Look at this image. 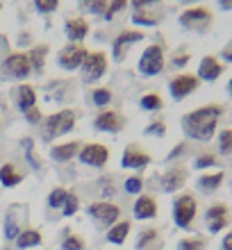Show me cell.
Masks as SVG:
<instances>
[{"label": "cell", "instance_id": "6da1fadb", "mask_svg": "<svg viewBox=\"0 0 232 250\" xmlns=\"http://www.w3.org/2000/svg\"><path fill=\"white\" fill-rule=\"evenodd\" d=\"M223 116V105H203L182 116V132L193 141H210L216 134L219 121Z\"/></svg>", "mask_w": 232, "mask_h": 250}, {"label": "cell", "instance_id": "7a4b0ae2", "mask_svg": "<svg viewBox=\"0 0 232 250\" xmlns=\"http://www.w3.org/2000/svg\"><path fill=\"white\" fill-rule=\"evenodd\" d=\"M198 214V200L191 196V193H180L173 200V223L182 228V230H189L193 223V218Z\"/></svg>", "mask_w": 232, "mask_h": 250}, {"label": "cell", "instance_id": "3957f363", "mask_svg": "<svg viewBox=\"0 0 232 250\" xmlns=\"http://www.w3.org/2000/svg\"><path fill=\"white\" fill-rule=\"evenodd\" d=\"M75 127V112L73 109H62L57 114H50L46 119V125H43V139L50 141V139L64 137Z\"/></svg>", "mask_w": 232, "mask_h": 250}, {"label": "cell", "instance_id": "277c9868", "mask_svg": "<svg viewBox=\"0 0 232 250\" xmlns=\"http://www.w3.org/2000/svg\"><path fill=\"white\" fill-rule=\"evenodd\" d=\"M107 68H109V57H107L103 50H93V53L86 55L84 64L80 66L82 82H84V84H93V82H98V80L107 73Z\"/></svg>", "mask_w": 232, "mask_h": 250}, {"label": "cell", "instance_id": "5b68a950", "mask_svg": "<svg viewBox=\"0 0 232 250\" xmlns=\"http://www.w3.org/2000/svg\"><path fill=\"white\" fill-rule=\"evenodd\" d=\"M164 46L162 43H150V46L141 53L139 57V68L141 75H148V78H153V75H159V73L164 71Z\"/></svg>", "mask_w": 232, "mask_h": 250}, {"label": "cell", "instance_id": "8992f818", "mask_svg": "<svg viewBox=\"0 0 232 250\" xmlns=\"http://www.w3.org/2000/svg\"><path fill=\"white\" fill-rule=\"evenodd\" d=\"M89 216L100 225V228H112L114 223H119L121 221V207L119 205L109 203V200H96V203L89 205Z\"/></svg>", "mask_w": 232, "mask_h": 250}, {"label": "cell", "instance_id": "52a82bcc", "mask_svg": "<svg viewBox=\"0 0 232 250\" xmlns=\"http://www.w3.org/2000/svg\"><path fill=\"white\" fill-rule=\"evenodd\" d=\"M214 14L210 7H189L185 12L180 14V25L185 30H198V32H205L210 23H212Z\"/></svg>", "mask_w": 232, "mask_h": 250}, {"label": "cell", "instance_id": "ba28073f", "mask_svg": "<svg viewBox=\"0 0 232 250\" xmlns=\"http://www.w3.org/2000/svg\"><path fill=\"white\" fill-rule=\"evenodd\" d=\"M86 55H89V50L82 43H68L57 53V64L64 71H80V66L84 64Z\"/></svg>", "mask_w": 232, "mask_h": 250}, {"label": "cell", "instance_id": "9c48e42d", "mask_svg": "<svg viewBox=\"0 0 232 250\" xmlns=\"http://www.w3.org/2000/svg\"><path fill=\"white\" fill-rule=\"evenodd\" d=\"M198 86H200L198 75H193V73H180V75L171 78V82H169V91H171V96L175 100H185L187 96H191Z\"/></svg>", "mask_w": 232, "mask_h": 250}, {"label": "cell", "instance_id": "30bf717a", "mask_svg": "<svg viewBox=\"0 0 232 250\" xmlns=\"http://www.w3.org/2000/svg\"><path fill=\"white\" fill-rule=\"evenodd\" d=\"M78 159L84 166H93V168H103L109 162V148L103 144H86L80 148Z\"/></svg>", "mask_w": 232, "mask_h": 250}, {"label": "cell", "instance_id": "8fae6325", "mask_svg": "<svg viewBox=\"0 0 232 250\" xmlns=\"http://www.w3.org/2000/svg\"><path fill=\"white\" fill-rule=\"evenodd\" d=\"M2 73L7 78L14 80H25L30 73H32V66L27 60V53H12L2 64Z\"/></svg>", "mask_w": 232, "mask_h": 250}, {"label": "cell", "instance_id": "7c38bea8", "mask_svg": "<svg viewBox=\"0 0 232 250\" xmlns=\"http://www.w3.org/2000/svg\"><path fill=\"white\" fill-rule=\"evenodd\" d=\"M205 221H207V230L216 234V232L226 230L230 225V209L226 203H214L212 207H207L205 211Z\"/></svg>", "mask_w": 232, "mask_h": 250}, {"label": "cell", "instance_id": "4fadbf2b", "mask_svg": "<svg viewBox=\"0 0 232 250\" xmlns=\"http://www.w3.org/2000/svg\"><path fill=\"white\" fill-rule=\"evenodd\" d=\"M123 116L114 109H103L93 116V127L98 132H109V134H116V132L123 130Z\"/></svg>", "mask_w": 232, "mask_h": 250}, {"label": "cell", "instance_id": "5bb4252c", "mask_svg": "<svg viewBox=\"0 0 232 250\" xmlns=\"http://www.w3.org/2000/svg\"><path fill=\"white\" fill-rule=\"evenodd\" d=\"M150 162H153L150 155H148L144 148H139V146H134V144L127 146L126 150H123V157H121V166H123V168H132V171L146 168Z\"/></svg>", "mask_w": 232, "mask_h": 250}, {"label": "cell", "instance_id": "9a60e30c", "mask_svg": "<svg viewBox=\"0 0 232 250\" xmlns=\"http://www.w3.org/2000/svg\"><path fill=\"white\" fill-rule=\"evenodd\" d=\"M141 39H144V32H141V30H123V32H119L116 34V39H114V43H112L114 60L121 62L123 57H126L127 48H132L134 43H139Z\"/></svg>", "mask_w": 232, "mask_h": 250}, {"label": "cell", "instance_id": "2e32d148", "mask_svg": "<svg viewBox=\"0 0 232 250\" xmlns=\"http://www.w3.org/2000/svg\"><path fill=\"white\" fill-rule=\"evenodd\" d=\"M223 71H226V66H223V62L216 55H205L200 60L196 75H198L200 82H214V80H219L223 75Z\"/></svg>", "mask_w": 232, "mask_h": 250}, {"label": "cell", "instance_id": "e0dca14e", "mask_svg": "<svg viewBox=\"0 0 232 250\" xmlns=\"http://www.w3.org/2000/svg\"><path fill=\"white\" fill-rule=\"evenodd\" d=\"M187 178H189V171L178 166V168H169L166 173H162L159 185H162V191H166V193H175L187 185Z\"/></svg>", "mask_w": 232, "mask_h": 250}, {"label": "cell", "instance_id": "ac0fdd59", "mask_svg": "<svg viewBox=\"0 0 232 250\" xmlns=\"http://www.w3.org/2000/svg\"><path fill=\"white\" fill-rule=\"evenodd\" d=\"M132 214L139 221H150V218L157 216V200L153 196H148V193H141L132 205Z\"/></svg>", "mask_w": 232, "mask_h": 250}, {"label": "cell", "instance_id": "d6986e66", "mask_svg": "<svg viewBox=\"0 0 232 250\" xmlns=\"http://www.w3.org/2000/svg\"><path fill=\"white\" fill-rule=\"evenodd\" d=\"M14 103L19 107L21 112L25 114L27 109L37 107V91H34L32 84H19L16 91H14Z\"/></svg>", "mask_w": 232, "mask_h": 250}, {"label": "cell", "instance_id": "ffe728a7", "mask_svg": "<svg viewBox=\"0 0 232 250\" xmlns=\"http://www.w3.org/2000/svg\"><path fill=\"white\" fill-rule=\"evenodd\" d=\"M89 23L86 19H68L66 25H64V34L68 37V41H73V43H80V41L86 39V34H89Z\"/></svg>", "mask_w": 232, "mask_h": 250}, {"label": "cell", "instance_id": "44dd1931", "mask_svg": "<svg viewBox=\"0 0 232 250\" xmlns=\"http://www.w3.org/2000/svg\"><path fill=\"white\" fill-rule=\"evenodd\" d=\"M80 148H82L80 141H66V144L53 146V148H50V157H53L55 162H71L73 157H78Z\"/></svg>", "mask_w": 232, "mask_h": 250}, {"label": "cell", "instance_id": "7402d4cb", "mask_svg": "<svg viewBox=\"0 0 232 250\" xmlns=\"http://www.w3.org/2000/svg\"><path fill=\"white\" fill-rule=\"evenodd\" d=\"M130 230H132V223H130V221H119V223H114L112 228L107 230L105 239L112 246H121V244H126V239H127V234H130Z\"/></svg>", "mask_w": 232, "mask_h": 250}, {"label": "cell", "instance_id": "603a6c76", "mask_svg": "<svg viewBox=\"0 0 232 250\" xmlns=\"http://www.w3.org/2000/svg\"><path fill=\"white\" fill-rule=\"evenodd\" d=\"M223 180H226V173H223V171L205 173V175H200V178H198V189L203 191V193H214V191L221 189Z\"/></svg>", "mask_w": 232, "mask_h": 250}, {"label": "cell", "instance_id": "cb8c5ba5", "mask_svg": "<svg viewBox=\"0 0 232 250\" xmlns=\"http://www.w3.org/2000/svg\"><path fill=\"white\" fill-rule=\"evenodd\" d=\"M41 241H43L41 232L34 230V228H27V230H21V234L16 237V248L19 250L37 248V246H41Z\"/></svg>", "mask_w": 232, "mask_h": 250}, {"label": "cell", "instance_id": "d4e9b609", "mask_svg": "<svg viewBox=\"0 0 232 250\" xmlns=\"http://www.w3.org/2000/svg\"><path fill=\"white\" fill-rule=\"evenodd\" d=\"M0 182H2V187H16L23 182V173L12 162H7V164L0 166Z\"/></svg>", "mask_w": 232, "mask_h": 250}, {"label": "cell", "instance_id": "484cf974", "mask_svg": "<svg viewBox=\"0 0 232 250\" xmlns=\"http://www.w3.org/2000/svg\"><path fill=\"white\" fill-rule=\"evenodd\" d=\"M159 21H162V14L150 12V7H146V9H137V12L132 14V23H134V25L155 27Z\"/></svg>", "mask_w": 232, "mask_h": 250}, {"label": "cell", "instance_id": "4316f807", "mask_svg": "<svg viewBox=\"0 0 232 250\" xmlns=\"http://www.w3.org/2000/svg\"><path fill=\"white\" fill-rule=\"evenodd\" d=\"M46 55H48V46L46 43H39V46H34L30 53H27V60H30V66H32V71L41 73L43 71V64H46Z\"/></svg>", "mask_w": 232, "mask_h": 250}, {"label": "cell", "instance_id": "83f0119b", "mask_svg": "<svg viewBox=\"0 0 232 250\" xmlns=\"http://www.w3.org/2000/svg\"><path fill=\"white\" fill-rule=\"evenodd\" d=\"M159 244V230H155V228H148V230H144L139 234V239H137V250H150L153 246Z\"/></svg>", "mask_w": 232, "mask_h": 250}, {"label": "cell", "instance_id": "f1b7e54d", "mask_svg": "<svg viewBox=\"0 0 232 250\" xmlns=\"http://www.w3.org/2000/svg\"><path fill=\"white\" fill-rule=\"evenodd\" d=\"M109 0H80V9L93 16H105Z\"/></svg>", "mask_w": 232, "mask_h": 250}, {"label": "cell", "instance_id": "f546056e", "mask_svg": "<svg viewBox=\"0 0 232 250\" xmlns=\"http://www.w3.org/2000/svg\"><path fill=\"white\" fill-rule=\"evenodd\" d=\"M139 105H141V109H146V112H159V109L164 107V100H162L159 93L150 91V93H144V96H141Z\"/></svg>", "mask_w": 232, "mask_h": 250}, {"label": "cell", "instance_id": "4dcf8cb0", "mask_svg": "<svg viewBox=\"0 0 232 250\" xmlns=\"http://www.w3.org/2000/svg\"><path fill=\"white\" fill-rule=\"evenodd\" d=\"M205 248H207V239L200 237V234L185 237L178 241V250H205Z\"/></svg>", "mask_w": 232, "mask_h": 250}, {"label": "cell", "instance_id": "1f68e13d", "mask_svg": "<svg viewBox=\"0 0 232 250\" xmlns=\"http://www.w3.org/2000/svg\"><path fill=\"white\" fill-rule=\"evenodd\" d=\"M66 196H68V191L64 189V187H55V189L48 193V207H50V209H62L64 203H66Z\"/></svg>", "mask_w": 232, "mask_h": 250}, {"label": "cell", "instance_id": "d6a6232c", "mask_svg": "<svg viewBox=\"0 0 232 250\" xmlns=\"http://www.w3.org/2000/svg\"><path fill=\"white\" fill-rule=\"evenodd\" d=\"M86 244L84 239L75 234V232H64V239H62V250H84Z\"/></svg>", "mask_w": 232, "mask_h": 250}, {"label": "cell", "instance_id": "836d02e7", "mask_svg": "<svg viewBox=\"0 0 232 250\" xmlns=\"http://www.w3.org/2000/svg\"><path fill=\"white\" fill-rule=\"evenodd\" d=\"M91 103L96 107H107L109 103H112V89H107V86H98V89H93Z\"/></svg>", "mask_w": 232, "mask_h": 250}, {"label": "cell", "instance_id": "e575fe53", "mask_svg": "<svg viewBox=\"0 0 232 250\" xmlns=\"http://www.w3.org/2000/svg\"><path fill=\"white\" fill-rule=\"evenodd\" d=\"M219 164V157L214 155V152H200L198 157L193 159V166L198 168V171H205V168H212V166Z\"/></svg>", "mask_w": 232, "mask_h": 250}, {"label": "cell", "instance_id": "d590c367", "mask_svg": "<svg viewBox=\"0 0 232 250\" xmlns=\"http://www.w3.org/2000/svg\"><path fill=\"white\" fill-rule=\"evenodd\" d=\"M219 152L221 155H232V127H223L219 132Z\"/></svg>", "mask_w": 232, "mask_h": 250}, {"label": "cell", "instance_id": "8d00e7d4", "mask_svg": "<svg viewBox=\"0 0 232 250\" xmlns=\"http://www.w3.org/2000/svg\"><path fill=\"white\" fill-rule=\"evenodd\" d=\"M78 209H80V198L75 196L73 191H68L66 203H64V207H62V214L68 218V216H75V214H78Z\"/></svg>", "mask_w": 232, "mask_h": 250}, {"label": "cell", "instance_id": "74e56055", "mask_svg": "<svg viewBox=\"0 0 232 250\" xmlns=\"http://www.w3.org/2000/svg\"><path fill=\"white\" fill-rule=\"evenodd\" d=\"M123 189H126L127 193H132V196H137V193L141 196V189H144V178H141V175H130V178L123 182Z\"/></svg>", "mask_w": 232, "mask_h": 250}, {"label": "cell", "instance_id": "f35d334b", "mask_svg": "<svg viewBox=\"0 0 232 250\" xmlns=\"http://www.w3.org/2000/svg\"><path fill=\"white\" fill-rule=\"evenodd\" d=\"M21 234V228L19 223H16V218H14V214H9L5 221V239L7 241H16V237Z\"/></svg>", "mask_w": 232, "mask_h": 250}, {"label": "cell", "instance_id": "ab89813d", "mask_svg": "<svg viewBox=\"0 0 232 250\" xmlns=\"http://www.w3.org/2000/svg\"><path fill=\"white\" fill-rule=\"evenodd\" d=\"M144 134H146V137H164V134H166V123H164V121H159V119L153 121V123L146 125Z\"/></svg>", "mask_w": 232, "mask_h": 250}, {"label": "cell", "instance_id": "60d3db41", "mask_svg": "<svg viewBox=\"0 0 232 250\" xmlns=\"http://www.w3.org/2000/svg\"><path fill=\"white\" fill-rule=\"evenodd\" d=\"M34 7H37L41 14H53L55 9L60 7V0H34Z\"/></svg>", "mask_w": 232, "mask_h": 250}, {"label": "cell", "instance_id": "b9f144b4", "mask_svg": "<svg viewBox=\"0 0 232 250\" xmlns=\"http://www.w3.org/2000/svg\"><path fill=\"white\" fill-rule=\"evenodd\" d=\"M127 2H130V0H112V2L107 5V14H105V19H107V21L114 19V14H119L121 9H123V7L127 5Z\"/></svg>", "mask_w": 232, "mask_h": 250}, {"label": "cell", "instance_id": "7bdbcfd3", "mask_svg": "<svg viewBox=\"0 0 232 250\" xmlns=\"http://www.w3.org/2000/svg\"><path fill=\"white\" fill-rule=\"evenodd\" d=\"M189 60H191V57H189V53H180V55H173V62H171V64L175 66V68H182V66L189 64Z\"/></svg>", "mask_w": 232, "mask_h": 250}, {"label": "cell", "instance_id": "ee69618b", "mask_svg": "<svg viewBox=\"0 0 232 250\" xmlns=\"http://www.w3.org/2000/svg\"><path fill=\"white\" fill-rule=\"evenodd\" d=\"M157 2H162V0H130V5L134 7V12H137V9H146V7H150V5H157Z\"/></svg>", "mask_w": 232, "mask_h": 250}, {"label": "cell", "instance_id": "f6af8a7d", "mask_svg": "<svg viewBox=\"0 0 232 250\" xmlns=\"http://www.w3.org/2000/svg\"><path fill=\"white\" fill-rule=\"evenodd\" d=\"M25 121H27V123H39V121H41L39 107H32V109H27V112H25Z\"/></svg>", "mask_w": 232, "mask_h": 250}, {"label": "cell", "instance_id": "bcb514c9", "mask_svg": "<svg viewBox=\"0 0 232 250\" xmlns=\"http://www.w3.org/2000/svg\"><path fill=\"white\" fill-rule=\"evenodd\" d=\"M221 60H223V62H230V64H232V39L228 41L226 46H223V50H221Z\"/></svg>", "mask_w": 232, "mask_h": 250}, {"label": "cell", "instance_id": "7dc6e473", "mask_svg": "<svg viewBox=\"0 0 232 250\" xmlns=\"http://www.w3.org/2000/svg\"><path fill=\"white\" fill-rule=\"evenodd\" d=\"M185 148H187L185 144H178V146H175V148H173L171 152H169V157H166V159H175V157H178V155H182V152H185Z\"/></svg>", "mask_w": 232, "mask_h": 250}, {"label": "cell", "instance_id": "c3c4849f", "mask_svg": "<svg viewBox=\"0 0 232 250\" xmlns=\"http://www.w3.org/2000/svg\"><path fill=\"white\" fill-rule=\"evenodd\" d=\"M221 250H232V232H228L223 241H221Z\"/></svg>", "mask_w": 232, "mask_h": 250}, {"label": "cell", "instance_id": "681fc988", "mask_svg": "<svg viewBox=\"0 0 232 250\" xmlns=\"http://www.w3.org/2000/svg\"><path fill=\"white\" fill-rule=\"evenodd\" d=\"M216 2H219V7L221 9H226V12H230L232 9V0H216Z\"/></svg>", "mask_w": 232, "mask_h": 250}, {"label": "cell", "instance_id": "f907efd6", "mask_svg": "<svg viewBox=\"0 0 232 250\" xmlns=\"http://www.w3.org/2000/svg\"><path fill=\"white\" fill-rule=\"evenodd\" d=\"M228 93L232 96V78H230V82H228Z\"/></svg>", "mask_w": 232, "mask_h": 250}, {"label": "cell", "instance_id": "816d5d0a", "mask_svg": "<svg viewBox=\"0 0 232 250\" xmlns=\"http://www.w3.org/2000/svg\"><path fill=\"white\" fill-rule=\"evenodd\" d=\"M180 2H198V0H180Z\"/></svg>", "mask_w": 232, "mask_h": 250}, {"label": "cell", "instance_id": "f5cc1de1", "mask_svg": "<svg viewBox=\"0 0 232 250\" xmlns=\"http://www.w3.org/2000/svg\"><path fill=\"white\" fill-rule=\"evenodd\" d=\"M0 9H2V5H0Z\"/></svg>", "mask_w": 232, "mask_h": 250}]
</instances>
